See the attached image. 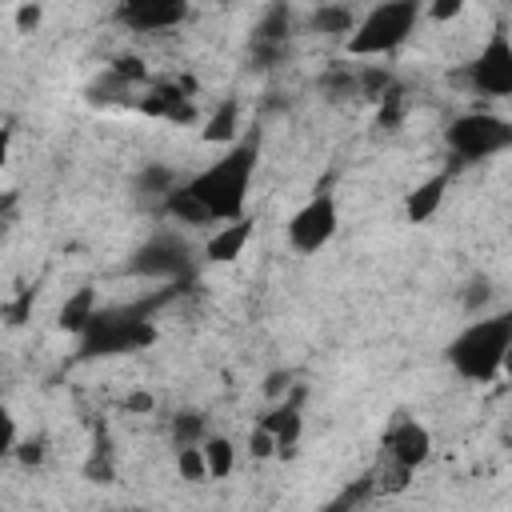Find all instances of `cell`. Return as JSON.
<instances>
[{
  "mask_svg": "<svg viewBox=\"0 0 512 512\" xmlns=\"http://www.w3.org/2000/svg\"><path fill=\"white\" fill-rule=\"evenodd\" d=\"M164 212H168L172 220H180V224H192V228L212 224V216L204 212V204H200L192 192H184V188H172V192L164 196Z\"/></svg>",
  "mask_w": 512,
  "mask_h": 512,
  "instance_id": "cell-15",
  "label": "cell"
},
{
  "mask_svg": "<svg viewBox=\"0 0 512 512\" xmlns=\"http://www.w3.org/2000/svg\"><path fill=\"white\" fill-rule=\"evenodd\" d=\"M200 452H204L208 480H228L236 472V444L228 436H204L200 440Z\"/></svg>",
  "mask_w": 512,
  "mask_h": 512,
  "instance_id": "cell-14",
  "label": "cell"
},
{
  "mask_svg": "<svg viewBox=\"0 0 512 512\" xmlns=\"http://www.w3.org/2000/svg\"><path fill=\"white\" fill-rule=\"evenodd\" d=\"M12 24H16V32H36L44 24V4H20L12 12Z\"/></svg>",
  "mask_w": 512,
  "mask_h": 512,
  "instance_id": "cell-19",
  "label": "cell"
},
{
  "mask_svg": "<svg viewBox=\"0 0 512 512\" xmlns=\"http://www.w3.org/2000/svg\"><path fill=\"white\" fill-rule=\"evenodd\" d=\"M468 80L484 96H496V100L512 96V44H508V32L504 28H496L488 36V44L480 48V56L468 68Z\"/></svg>",
  "mask_w": 512,
  "mask_h": 512,
  "instance_id": "cell-6",
  "label": "cell"
},
{
  "mask_svg": "<svg viewBox=\"0 0 512 512\" xmlns=\"http://www.w3.org/2000/svg\"><path fill=\"white\" fill-rule=\"evenodd\" d=\"M240 136V104L236 100H224L200 128V140L212 144V148H224V144H236Z\"/></svg>",
  "mask_w": 512,
  "mask_h": 512,
  "instance_id": "cell-12",
  "label": "cell"
},
{
  "mask_svg": "<svg viewBox=\"0 0 512 512\" xmlns=\"http://www.w3.org/2000/svg\"><path fill=\"white\" fill-rule=\"evenodd\" d=\"M176 472H180V480H188V484H204V480H208L200 444H184V448H176Z\"/></svg>",
  "mask_w": 512,
  "mask_h": 512,
  "instance_id": "cell-16",
  "label": "cell"
},
{
  "mask_svg": "<svg viewBox=\"0 0 512 512\" xmlns=\"http://www.w3.org/2000/svg\"><path fill=\"white\" fill-rule=\"evenodd\" d=\"M512 144V128L508 120L492 116V112H468L448 128V148L460 160H488L496 152H504Z\"/></svg>",
  "mask_w": 512,
  "mask_h": 512,
  "instance_id": "cell-5",
  "label": "cell"
},
{
  "mask_svg": "<svg viewBox=\"0 0 512 512\" xmlns=\"http://www.w3.org/2000/svg\"><path fill=\"white\" fill-rule=\"evenodd\" d=\"M380 448H384V460H392V464H400V468L416 472V468H420V464L432 456V432H428L420 420L400 416V420H396V424L384 432Z\"/></svg>",
  "mask_w": 512,
  "mask_h": 512,
  "instance_id": "cell-7",
  "label": "cell"
},
{
  "mask_svg": "<svg viewBox=\"0 0 512 512\" xmlns=\"http://www.w3.org/2000/svg\"><path fill=\"white\" fill-rule=\"evenodd\" d=\"M444 192H448V172H436V176L420 180V184L404 196V216H408V224H428V220L444 208Z\"/></svg>",
  "mask_w": 512,
  "mask_h": 512,
  "instance_id": "cell-11",
  "label": "cell"
},
{
  "mask_svg": "<svg viewBox=\"0 0 512 512\" xmlns=\"http://www.w3.org/2000/svg\"><path fill=\"white\" fill-rule=\"evenodd\" d=\"M252 232H256V220H252V216L228 220V224H220V228L204 240V256H208L212 264H236V260L244 256Z\"/></svg>",
  "mask_w": 512,
  "mask_h": 512,
  "instance_id": "cell-9",
  "label": "cell"
},
{
  "mask_svg": "<svg viewBox=\"0 0 512 512\" xmlns=\"http://www.w3.org/2000/svg\"><path fill=\"white\" fill-rule=\"evenodd\" d=\"M20 444V428H16V416L8 404H0V456H12Z\"/></svg>",
  "mask_w": 512,
  "mask_h": 512,
  "instance_id": "cell-18",
  "label": "cell"
},
{
  "mask_svg": "<svg viewBox=\"0 0 512 512\" xmlns=\"http://www.w3.org/2000/svg\"><path fill=\"white\" fill-rule=\"evenodd\" d=\"M336 228H340L336 196H332V192H316V196H308V200L288 216V224H284V240H288L292 252L312 256V252H320V248L332 244Z\"/></svg>",
  "mask_w": 512,
  "mask_h": 512,
  "instance_id": "cell-4",
  "label": "cell"
},
{
  "mask_svg": "<svg viewBox=\"0 0 512 512\" xmlns=\"http://www.w3.org/2000/svg\"><path fill=\"white\" fill-rule=\"evenodd\" d=\"M248 452H252V460H272V456H276V436H272L264 424H256V428L248 432Z\"/></svg>",
  "mask_w": 512,
  "mask_h": 512,
  "instance_id": "cell-17",
  "label": "cell"
},
{
  "mask_svg": "<svg viewBox=\"0 0 512 512\" xmlns=\"http://www.w3.org/2000/svg\"><path fill=\"white\" fill-rule=\"evenodd\" d=\"M8 156H12V128L0 124V168L8 164Z\"/></svg>",
  "mask_w": 512,
  "mask_h": 512,
  "instance_id": "cell-21",
  "label": "cell"
},
{
  "mask_svg": "<svg viewBox=\"0 0 512 512\" xmlns=\"http://www.w3.org/2000/svg\"><path fill=\"white\" fill-rule=\"evenodd\" d=\"M272 436H276V456H292L296 452V444H300V432H304V416L296 412V408H276L268 420H260Z\"/></svg>",
  "mask_w": 512,
  "mask_h": 512,
  "instance_id": "cell-13",
  "label": "cell"
},
{
  "mask_svg": "<svg viewBox=\"0 0 512 512\" xmlns=\"http://www.w3.org/2000/svg\"><path fill=\"white\" fill-rule=\"evenodd\" d=\"M420 16H428V20H460L464 16V0H436V4H428V8H420Z\"/></svg>",
  "mask_w": 512,
  "mask_h": 512,
  "instance_id": "cell-20",
  "label": "cell"
},
{
  "mask_svg": "<svg viewBox=\"0 0 512 512\" xmlns=\"http://www.w3.org/2000/svg\"><path fill=\"white\" fill-rule=\"evenodd\" d=\"M420 24V4L416 0H388V4H376L368 8L348 40H344V52L356 56V60H372V56H392Z\"/></svg>",
  "mask_w": 512,
  "mask_h": 512,
  "instance_id": "cell-3",
  "label": "cell"
},
{
  "mask_svg": "<svg viewBox=\"0 0 512 512\" xmlns=\"http://www.w3.org/2000/svg\"><path fill=\"white\" fill-rule=\"evenodd\" d=\"M508 352H512V316H484V320H472L452 340L448 360L464 380L488 384L504 372Z\"/></svg>",
  "mask_w": 512,
  "mask_h": 512,
  "instance_id": "cell-2",
  "label": "cell"
},
{
  "mask_svg": "<svg viewBox=\"0 0 512 512\" xmlns=\"http://www.w3.org/2000/svg\"><path fill=\"white\" fill-rule=\"evenodd\" d=\"M116 20L136 32H168L180 20H188V8L176 0H128L116 8Z\"/></svg>",
  "mask_w": 512,
  "mask_h": 512,
  "instance_id": "cell-8",
  "label": "cell"
},
{
  "mask_svg": "<svg viewBox=\"0 0 512 512\" xmlns=\"http://www.w3.org/2000/svg\"><path fill=\"white\" fill-rule=\"evenodd\" d=\"M252 172H256V144L244 140V144H232L220 160H212L204 172H196L180 188L192 192L204 204V212L212 216V224H228V220H240L244 216Z\"/></svg>",
  "mask_w": 512,
  "mask_h": 512,
  "instance_id": "cell-1",
  "label": "cell"
},
{
  "mask_svg": "<svg viewBox=\"0 0 512 512\" xmlns=\"http://www.w3.org/2000/svg\"><path fill=\"white\" fill-rule=\"evenodd\" d=\"M96 308H100V296H96L92 284L68 292V296L60 300V308H56V324H60V332H68V336H84V332L92 328V320H96Z\"/></svg>",
  "mask_w": 512,
  "mask_h": 512,
  "instance_id": "cell-10",
  "label": "cell"
}]
</instances>
